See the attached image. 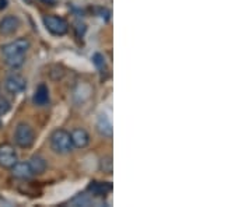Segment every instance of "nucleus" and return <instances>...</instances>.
Here are the masks:
<instances>
[{
	"mask_svg": "<svg viewBox=\"0 0 252 207\" xmlns=\"http://www.w3.org/2000/svg\"><path fill=\"white\" fill-rule=\"evenodd\" d=\"M98 167L102 172H105V174H112V172H114V161H112V157H111V155H104V157H101Z\"/></svg>",
	"mask_w": 252,
	"mask_h": 207,
	"instance_id": "nucleus-15",
	"label": "nucleus"
},
{
	"mask_svg": "<svg viewBox=\"0 0 252 207\" xmlns=\"http://www.w3.org/2000/svg\"><path fill=\"white\" fill-rule=\"evenodd\" d=\"M18 161L17 151L9 143L0 144V167L10 170Z\"/></svg>",
	"mask_w": 252,
	"mask_h": 207,
	"instance_id": "nucleus-6",
	"label": "nucleus"
},
{
	"mask_svg": "<svg viewBox=\"0 0 252 207\" xmlns=\"http://www.w3.org/2000/svg\"><path fill=\"white\" fill-rule=\"evenodd\" d=\"M35 142V132L26 122H20L14 129V143L20 148H30Z\"/></svg>",
	"mask_w": 252,
	"mask_h": 207,
	"instance_id": "nucleus-2",
	"label": "nucleus"
},
{
	"mask_svg": "<svg viewBox=\"0 0 252 207\" xmlns=\"http://www.w3.org/2000/svg\"><path fill=\"white\" fill-rule=\"evenodd\" d=\"M20 27H21L20 18L17 16H14V14H9V16H6V17H3L0 20V35H14Z\"/></svg>",
	"mask_w": 252,
	"mask_h": 207,
	"instance_id": "nucleus-7",
	"label": "nucleus"
},
{
	"mask_svg": "<svg viewBox=\"0 0 252 207\" xmlns=\"http://www.w3.org/2000/svg\"><path fill=\"white\" fill-rule=\"evenodd\" d=\"M49 144L51 148L54 150L56 154H69L73 150L72 139H70V133L66 132L64 129H56L52 132V135L49 137Z\"/></svg>",
	"mask_w": 252,
	"mask_h": 207,
	"instance_id": "nucleus-1",
	"label": "nucleus"
},
{
	"mask_svg": "<svg viewBox=\"0 0 252 207\" xmlns=\"http://www.w3.org/2000/svg\"><path fill=\"white\" fill-rule=\"evenodd\" d=\"M11 175L14 177V178H17V179L21 180H27L30 179L31 177H34V174L31 171V168H30V164L27 162H20L17 161L11 168Z\"/></svg>",
	"mask_w": 252,
	"mask_h": 207,
	"instance_id": "nucleus-9",
	"label": "nucleus"
},
{
	"mask_svg": "<svg viewBox=\"0 0 252 207\" xmlns=\"http://www.w3.org/2000/svg\"><path fill=\"white\" fill-rule=\"evenodd\" d=\"M7 7V0H0V10L6 9Z\"/></svg>",
	"mask_w": 252,
	"mask_h": 207,
	"instance_id": "nucleus-19",
	"label": "nucleus"
},
{
	"mask_svg": "<svg viewBox=\"0 0 252 207\" xmlns=\"http://www.w3.org/2000/svg\"><path fill=\"white\" fill-rule=\"evenodd\" d=\"M32 102L35 104L36 107H45L46 104H49V89L48 86L41 83L36 87L35 92L32 95Z\"/></svg>",
	"mask_w": 252,
	"mask_h": 207,
	"instance_id": "nucleus-11",
	"label": "nucleus"
},
{
	"mask_svg": "<svg viewBox=\"0 0 252 207\" xmlns=\"http://www.w3.org/2000/svg\"><path fill=\"white\" fill-rule=\"evenodd\" d=\"M93 63L94 66L99 69V70H102V69H105V66H107V62H105V56L102 54H94L93 55Z\"/></svg>",
	"mask_w": 252,
	"mask_h": 207,
	"instance_id": "nucleus-17",
	"label": "nucleus"
},
{
	"mask_svg": "<svg viewBox=\"0 0 252 207\" xmlns=\"http://www.w3.org/2000/svg\"><path fill=\"white\" fill-rule=\"evenodd\" d=\"M4 89L11 95H18V94L24 92L27 89V80L21 74L13 73L4 80Z\"/></svg>",
	"mask_w": 252,
	"mask_h": 207,
	"instance_id": "nucleus-5",
	"label": "nucleus"
},
{
	"mask_svg": "<svg viewBox=\"0 0 252 207\" xmlns=\"http://www.w3.org/2000/svg\"><path fill=\"white\" fill-rule=\"evenodd\" d=\"M70 139H72L73 147H76V148H84L90 144V135L83 127L74 129L70 133Z\"/></svg>",
	"mask_w": 252,
	"mask_h": 207,
	"instance_id": "nucleus-8",
	"label": "nucleus"
},
{
	"mask_svg": "<svg viewBox=\"0 0 252 207\" xmlns=\"http://www.w3.org/2000/svg\"><path fill=\"white\" fill-rule=\"evenodd\" d=\"M44 26H45L46 31L51 32L52 35L62 36L67 34L69 31V24L64 18L59 17V16H45L44 17Z\"/></svg>",
	"mask_w": 252,
	"mask_h": 207,
	"instance_id": "nucleus-3",
	"label": "nucleus"
},
{
	"mask_svg": "<svg viewBox=\"0 0 252 207\" xmlns=\"http://www.w3.org/2000/svg\"><path fill=\"white\" fill-rule=\"evenodd\" d=\"M10 108H11V105H10L9 101L0 97V115H6L10 111Z\"/></svg>",
	"mask_w": 252,
	"mask_h": 207,
	"instance_id": "nucleus-18",
	"label": "nucleus"
},
{
	"mask_svg": "<svg viewBox=\"0 0 252 207\" xmlns=\"http://www.w3.org/2000/svg\"><path fill=\"white\" fill-rule=\"evenodd\" d=\"M87 190L93 196H104L112 190V185L109 182H91Z\"/></svg>",
	"mask_w": 252,
	"mask_h": 207,
	"instance_id": "nucleus-13",
	"label": "nucleus"
},
{
	"mask_svg": "<svg viewBox=\"0 0 252 207\" xmlns=\"http://www.w3.org/2000/svg\"><path fill=\"white\" fill-rule=\"evenodd\" d=\"M46 3H51V4H52V3H55V1H56V0H45Z\"/></svg>",
	"mask_w": 252,
	"mask_h": 207,
	"instance_id": "nucleus-20",
	"label": "nucleus"
},
{
	"mask_svg": "<svg viewBox=\"0 0 252 207\" xmlns=\"http://www.w3.org/2000/svg\"><path fill=\"white\" fill-rule=\"evenodd\" d=\"M97 130L102 137H108L111 139L114 135V127H112V122L105 114H99L97 118Z\"/></svg>",
	"mask_w": 252,
	"mask_h": 207,
	"instance_id": "nucleus-10",
	"label": "nucleus"
},
{
	"mask_svg": "<svg viewBox=\"0 0 252 207\" xmlns=\"http://www.w3.org/2000/svg\"><path fill=\"white\" fill-rule=\"evenodd\" d=\"M91 198L89 195H86V193H80V195H77L76 198L73 199L72 202H70V205L73 206H89L91 205Z\"/></svg>",
	"mask_w": 252,
	"mask_h": 207,
	"instance_id": "nucleus-16",
	"label": "nucleus"
},
{
	"mask_svg": "<svg viewBox=\"0 0 252 207\" xmlns=\"http://www.w3.org/2000/svg\"><path fill=\"white\" fill-rule=\"evenodd\" d=\"M28 164H30V168H31V171H32L34 175H42L46 171V168H48L46 160L42 155H39V154H34L30 158Z\"/></svg>",
	"mask_w": 252,
	"mask_h": 207,
	"instance_id": "nucleus-12",
	"label": "nucleus"
},
{
	"mask_svg": "<svg viewBox=\"0 0 252 207\" xmlns=\"http://www.w3.org/2000/svg\"><path fill=\"white\" fill-rule=\"evenodd\" d=\"M3 127V122H1V119H0V129Z\"/></svg>",
	"mask_w": 252,
	"mask_h": 207,
	"instance_id": "nucleus-21",
	"label": "nucleus"
},
{
	"mask_svg": "<svg viewBox=\"0 0 252 207\" xmlns=\"http://www.w3.org/2000/svg\"><path fill=\"white\" fill-rule=\"evenodd\" d=\"M26 62V55H16V56H7L4 58V63L9 66L10 69L16 70L20 69Z\"/></svg>",
	"mask_w": 252,
	"mask_h": 207,
	"instance_id": "nucleus-14",
	"label": "nucleus"
},
{
	"mask_svg": "<svg viewBox=\"0 0 252 207\" xmlns=\"http://www.w3.org/2000/svg\"><path fill=\"white\" fill-rule=\"evenodd\" d=\"M30 46H31V44L27 38H17L9 44H4L0 48V52L3 55V58L16 56V55H27Z\"/></svg>",
	"mask_w": 252,
	"mask_h": 207,
	"instance_id": "nucleus-4",
	"label": "nucleus"
}]
</instances>
